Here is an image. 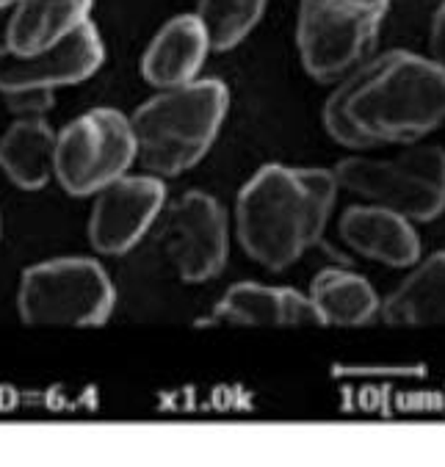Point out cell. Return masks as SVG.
<instances>
[{
	"instance_id": "cell-11",
	"label": "cell",
	"mask_w": 445,
	"mask_h": 467,
	"mask_svg": "<svg viewBox=\"0 0 445 467\" xmlns=\"http://www.w3.org/2000/svg\"><path fill=\"white\" fill-rule=\"evenodd\" d=\"M95 0H9L6 50L0 56L34 58L64 45L92 23Z\"/></svg>"
},
{
	"instance_id": "cell-12",
	"label": "cell",
	"mask_w": 445,
	"mask_h": 467,
	"mask_svg": "<svg viewBox=\"0 0 445 467\" xmlns=\"http://www.w3.org/2000/svg\"><path fill=\"white\" fill-rule=\"evenodd\" d=\"M407 216L382 205H354L340 216L343 244L366 260L412 268L420 260V238Z\"/></svg>"
},
{
	"instance_id": "cell-21",
	"label": "cell",
	"mask_w": 445,
	"mask_h": 467,
	"mask_svg": "<svg viewBox=\"0 0 445 467\" xmlns=\"http://www.w3.org/2000/svg\"><path fill=\"white\" fill-rule=\"evenodd\" d=\"M6 17H9V0H0V53L6 50Z\"/></svg>"
},
{
	"instance_id": "cell-10",
	"label": "cell",
	"mask_w": 445,
	"mask_h": 467,
	"mask_svg": "<svg viewBox=\"0 0 445 467\" xmlns=\"http://www.w3.org/2000/svg\"><path fill=\"white\" fill-rule=\"evenodd\" d=\"M166 208L163 177L125 174L95 194L88 213V244L106 257L128 254L152 230Z\"/></svg>"
},
{
	"instance_id": "cell-17",
	"label": "cell",
	"mask_w": 445,
	"mask_h": 467,
	"mask_svg": "<svg viewBox=\"0 0 445 467\" xmlns=\"http://www.w3.org/2000/svg\"><path fill=\"white\" fill-rule=\"evenodd\" d=\"M310 302L321 327H366L382 313V299L366 276L346 268H324L313 276Z\"/></svg>"
},
{
	"instance_id": "cell-18",
	"label": "cell",
	"mask_w": 445,
	"mask_h": 467,
	"mask_svg": "<svg viewBox=\"0 0 445 467\" xmlns=\"http://www.w3.org/2000/svg\"><path fill=\"white\" fill-rule=\"evenodd\" d=\"M442 6L445 0H390L379 31V50H409L426 56Z\"/></svg>"
},
{
	"instance_id": "cell-19",
	"label": "cell",
	"mask_w": 445,
	"mask_h": 467,
	"mask_svg": "<svg viewBox=\"0 0 445 467\" xmlns=\"http://www.w3.org/2000/svg\"><path fill=\"white\" fill-rule=\"evenodd\" d=\"M269 0H197V17L205 26L213 53L235 50L263 20Z\"/></svg>"
},
{
	"instance_id": "cell-1",
	"label": "cell",
	"mask_w": 445,
	"mask_h": 467,
	"mask_svg": "<svg viewBox=\"0 0 445 467\" xmlns=\"http://www.w3.org/2000/svg\"><path fill=\"white\" fill-rule=\"evenodd\" d=\"M442 122L445 69L409 50H377L324 103L326 133L348 150L412 144Z\"/></svg>"
},
{
	"instance_id": "cell-13",
	"label": "cell",
	"mask_w": 445,
	"mask_h": 467,
	"mask_svg": "<svg viewBox=\"0 0 445 467\" xmlns=\"http://www.w3.org/2000/svg\"><path fill=\"white\" fill-rule=\"evenodd\" d=\"M213 324L230 327H321L307 294L285 285L235 283L211 313Z\"/></svg>"
},
{
	"instance_id": "cell-20",
	"label": "cell",
	"mask_w": 445,
	"mask_h": 467,
	"mask_svg": "<svg viewBox=\"0 0 445 467\" xmlns=\"http://www.w3.org/2000/svg\"><path fill=\"white\" fill-rule=\"evenodd\" d=\"M426 56H429L434 64H440V67L445 69V6H442L440 17H437V23H434V31H431Z\"/></svg>"
},
{
	"instance_id": "cell-15",
	"label": "cell",
	"mask_w": 445,
	"mask_h": 467,
	"mask_svg": "<svg viewBox=\"0 0 445 467\" xmlns=\"http://www.w3.org/2000/svg\"><path fill=\"white\" fill-rule=\"evenodd\" d=\"M56 136L45 117H17L0 136V171L20 192H42L56 180Z\"/></svg>"
},
{
	"instance_id": "cell-3",
	"label": "cell",
	"mask_w": 445,
	"mask_h": 467,
	"mask_svg": "<svg viewBox=\"0 0 445 467\" xmlns=\"http://www.w3.org/2000/svg\"><path fill=\"white\" fill-rule=\"evenodd\" d=\"M227 109L230 88L216 78L158 88L130 117L139 147L136 163L163 180L194 169L216 144Z\"/></svg>"
},
{
	"instance_id": "cell-7",
	"label": "cell",
	"mask_w": 445,
	"mask_h": 467,
	"mask_svg": "<svg viewBox=\"0 0 445 467\" xmlns=\"http://www.w3.org/2000/svg\"><path fill=\"white\" fill-rule=\"evenodd\" d=\"M136 161L133 122L117 109L86 111L56 136V182L69 197H95Z\"/></svg>"
},
{
	"instance_id": "cell-2",
	"label": "cell",
	"mask_w": 445,
	"mask_h": 467,
	"mask_svg": "<svg viewBox=\"0 0 445 467\" xmlns=\"http://www.w3.org/2000/svg\"><path fill=\"white\" fill-rule=\"evenodd\" d=\"M337 177L332 169L265 163L238 192L235 233L249 260L269 271L294 265L329 224Z\"/></svg>"
},
{
	"instance_id": "cell-4",
	"label": "cell",
	"mask_w": 445,
	"mask_h": 467,
	"mask_svg": "<svg viewBox=\"0 0 445 467\" xmlns=\"http://www.w3.org/2000/svg\"><path fill=\"white\" fill-rule=\"evenodd\" d=\"M117 288L92 257H53L23 271L17 313L31 327L92 329L109 324Z\"/></svg>"
},
{
	"instance_id": "cell-14",
	"label": "cell",
	"mask_w": 445,
	"mask_h": 467,
	"mask_svg": "<svg viewBox=\"0 0 445 467\" xmlns=\"http://www.w3.org/2000/svg\"><path fill=\"white\" fill-rule=\"evenodd\" d=\"M213 53L205 26L197 15H177L152 36L141 56V75L155 88L186 86L200 78Z\"/></svg>"
},
{
	"instance_id": "cell-16",
	"label": "cell",
	"mask_w": 445,
	"mask_h": 467,
	"mask_svg": "<svg viewBox=\"0 0 445 467\" xmlns=\"http://www.w3.org/2000/svg\"><path fill=\"white\" fill-rule=\"evenodd\" d=\"M379 318L393 327H445V252L415 263L412 274L382 302Z\"/></svg>"
},
{
	"instance_id": "cell-5",
	"label": "cell",
	"mask_w": 445,
	"mask_h": 467,
	"mask_svg": "<svg viewBox=\"0 0 445 467\" xmlns=\"http://www.w3.org/2000/svg\"><path fill=\"white\" fill-rule=\"evenodd\" d=\"M390 0H299L296 47L305 72L337 83L379 50Z\"/></svg>"
},
{
	"instance_id": "cell-6",
	"label": "cell",
	"mask_w": 445,
	"mask_h": 467,
	"mask_svg": "<svg viewBox=\"0 0 445 467\" xmlns=\"http://www.w3.org/2000/svg\"><path fill=\"white\" fill-rule=\"evenodd\" d=\"M332 171L343 192L409 222H431L445 211V150L440 147H412L385 161L346 158Z\"/></svg>"
},
{
	"instance_id": "cell-8",
	"label": "cell",
	"mask_w": 445,
	"mask_h": 467,
	"mask_svg": "<svg viewBox=\"0 0 445 467\" xmlns=\"http://www.w3.org/2000/svg\"><path fill=\"white\" fill-rule=\"evenodd\" d=\"M106 61V45L95 23H86L64 45L34 56H0V98L17 117H45L56 91L92 78Z\"/></svg>"
},
{
	"instance_id": "cell-9",
	"label": "cell",
	"mask_w": 445,
	"mask_h": 467,
	"mask_svg": "<svg viewBox=\"0 0 445 467\" xmlns=\"http://www.w3.org/2000/svg\"><path fill=\"white\" fill-rule=\"evenodd\" d=\"M163 252L183 283L216 279L227 265L230 227L224 205L205 192L177 197L163 219Z\"/></svg>"
}]
</instances>
